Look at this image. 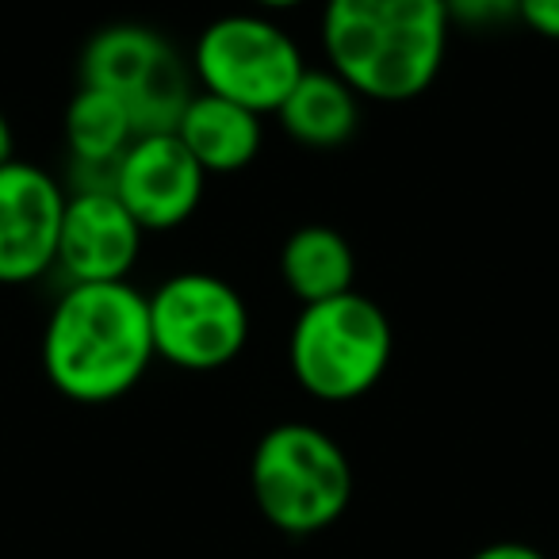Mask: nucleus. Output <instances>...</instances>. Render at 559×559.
Listing matches in <instances>:
<instances>
[{
    "mask_svg": "<svg viewBox=\"0 0 559 559\" xmlns=\"http://www.w3.org/2000/svg\"><path fill=\"white\" fill-rule=\"evenodd\" d=\"M322 55L360 100L406 104L437 81L449 55L444 0H326Z\"/></svg>",
    "mask_w": 559,
    "mask_h": 559,
    "instance_id": "f257e3e1",
    "label": "nucleus"
},
{
    "mask_svg": "<svg viewBox=\"0 0 559 559\" xmlns=\"http://www.w3.org/2000/svg\"><path fill=\"white\" fill-rule=\"evenodd\" d=\"M154 365L150 307L139 288L70 284L43 330V372L58 395L100 406L131 395Z\"/></svg>",
    "mask_w": 559,
    "mask_h": 559,
    "instance_id": "f03ea898",
    "label": "nucleus"
},
{
    "mask_svg": "<svg viewBox=\"0 0 559 559\" xmlns=\"http://www.w3.org/2000/svg\"><path fill=\"white\" fill-rule=\"evenodd\" d=\"M249 487L261 518L288 536L337 525L353 502V464L345 449L311 421H280L257 441Z\"/></svg>",
    "mask_w": 559,
    "mask_h": 559,
    "instance_id": "7ed1b4c3",
    "label": "nucleus"
},
{
    "mask_svg": "<svg viewBox=\"0 0 559 559\" xmlns=\"http://www.w3.org/2000/svg\"><path fill=\"white\" fill-rule=\"evenodd\" d=\"M395 334L376 299L342 292L307 304L288 334V368L319 403H357L388 376Z\"/></svg>",
    "mask_w": 559,
    "mask_h": 559,
    "instance_id": "20e7f679",
    "label": "nucleus"
},
{
    "mask_svg": "<svg viewBox=\"0 0 559 559\" xmlns=\"http://www.w3.org/2000/svg\"><path fill=\"white\" fill-rule=\"evenodd\" d=\"M81 85L104 88L123 100L134 134L177 131L188 100L195 96L185 58L146 24L100 27L81 50Z\"/></svg>",
    "mask_w": 559,
    "mask_h": 559,
    "instance_id": "39448f33",
    "label": "nucleus"
},
{
    "mask_svg": "<svg viewBox=\"0 0 559 559\" xmlns=\"http://www.w3.org/2000/svg\"><path fill=\"white\" fill-rule=\"evenodd\" d=\"M304 70L307 62L299 43L276 20L257 12H230L211 20L192 50L200 93L249 108L261 119L276 116Z\"/></svg>",
    "mask_w": 559,
    "mask_h": 559,
    "instance_id": "423d86ee",
    "label": "nucleus"
},
{
    "mask_svg": "<svg viewBox=\"0 0 559 559\" xmlns=\"http://www.w3.org/2000/svg\"><path fill=\"white\" fill-rule=\"evenodd\" d=\"M146 307L154 357L180 372H218L234 365L249 342L246 299L215 272H177L146 296Z\"/></svg>",
    "mask_w": 559,
    "mask_h": 559,
    "instance_id": "0eeeda50",
    "label": "nucleus"
},
{
    "mask_svg": "<svg viewBox=\"0 0 559 559\" xmlns=\"http://www.w3.org/2000/svg\"><path fill=\"white\" fill-rule=\"evenodd\" d=\"M207 173L177 134H139L116 162L111 192L142 230H177L200 211Z\"/></svg>",
    "mask_w": 559,
    "mask_h": 559,
    "instance_id": "6e6552de",
    "label": "nucleus"
},
{
    "mask_svg": "<svg viewBox=\"0 0 559 559\" xmlns=\"http://www.w3.org/2000/svg\"><path fill=\"white\" fill-rule=\"evenodd\" d=\"M66 188L32 162L0 165V284H32L55 269Z\"/></svg>",
    "mask_w": 559,
    "mask_h": 559,
    "instance_id": "1a4fd4ad",
    "label": "nucleus"
},
{
    "mask_svg": "<svg viewBox=\"0 0 559 559\" xmlns=\"http://www.w3.org/2000/svg\"><path fill=\"white\" fill-rule=\"evenodd\" d=\"M142 234L146 230L111 188L73 192L66 195L55 269H62L70 284H119L139 264Z\"/></svg>",
    "mask_w": 559,
    "mask_h": 559,
    "instance_id": "9d476101",
    "label": "nucleus"
},
{
    "mask_svg": "<svg viewBox=\"0 0 559 559\" xmlns=\"http://www.w3.org/2000/svg\"><path fill=\"white\" fill-rule=\"evenodd\" d=\"M139 139L131 111L104 88L81 85L66 108V146H70V177L73 192L88 188H111L116 162L123 150Z\"/></svg>",
    "mask_w": 559,
    "mask_h": 559,
    "instance_id": "9b49d317",
    "label": "nucleus"
},
{
    "mask_svg": "<svg viewBox=\"0 0 559 559\" xmlns=\"http://www.w3.org/2000/svg\"><path fill=\"white\" fill-rule=\"evenodd\" d=\"M173 134L185 142V150L207 177L211 173L226 177L257 162L264 146V119L211 93H195Z\"/></svg>",
    "mask_w": 559,
    "mask_h": 559,
    "instance_id": "f8f14e48",
    "label": "nucleus"
},
{
    "mask_svg": "<svg viewBox=\"0 0 559 559\" xmlns=\"http://www.w3.org/2000/svg\"><path fill=\"white\" fill-rule=\"evenodd\" d=\"M276 119L292 142L307 150H337L360 127V96L334 70H304Z\"/></svg>",
    "mask_w": 559,
    "mask_h": 559,
    "instance_id": "ddd939ff",
    "label": "nucleus"
},
{
    "mask_svg": "<svg viewBox=\"0 0 559 559\" xmlns=\"http://www.w3.org/2000/svg\"><path fill=\"white\" fill-rule=\"evenodd\" d=\"M280 280L304 307L322 304V299L353 292L357 253H353L349 238L342 230H334V226H299L280 249Z\"/></svg>",
    "mask_w": 559,
    "mask_h": 559,
    "instance_id": "4468645a",
    "label": "nucleus"
},
{
    "mask_svg": "<svg viewBox=\"0 0 559 559\" xmlns=\"http://www.w3.org/2000/svg\"><path fill=\"white\" fill-rule=\"evenodd\" d=\"M452 27H467V32H495L506 24H521V4L518 0H444Z\"/></svg>",
    "mask_w": 559,
    "mask_h": 559,
    "instance_id": "2eb2a0df",
    "label": "nucleus"
},
{
    "mask_svg": "<svg viewBox=\"0 0 559 559\" xmlns=\"http://www.w3.org/2000/svg\"><path fill=\"white\" fill-rule=\"evenodd\" d=\"M521 24L544 39L559 43V0H518Z\"/></svg>",
    "mask_w": 559,
    "mask_h": 559,
    "instance_id": "dca6fc26",
    "label": "nucleus"
},
{
    "mask_svg": "<svg viewBox=\"0 0 559 559\" xmlns=\"http://www.w3.org/2000/svg\"><path fill=\"white\" fill-rule=\"evenodd\" d=\"M472 559H548V556L525 540H495V544H487V548L475 551Z\"/></svg>",
    "mask_w": 559,
    "mask_h": 559,
    "instance_id": "f3484780",
    "label": "nucleus"
},
{
    "mask_svg": "<svg viewBox=\"0 0 559 559\" xmlns=\"http://www.w3.org/2000/svg\"><path fill=\"white\" fill-rule=\"evenodd\" d=\"M12 146H16V139H12L9 119H4V111H0V165L12 162Z\"/></svg>",
    "mask_w": 559,
    "mask_h": 559,
    "instance_id": "a211bd4d",
    "label": "nucleus"
},
{
    "mask_svg": "<svg viewBox=\"0 0 559 559\" xmlns=\"http://www.w3.org/2000/svg\"><path fill=\"white\" fill-rule=\"evenodd\" d=\"M253 4L269 12H292V9H299V4H307V0H253Z\"/></svg>",
    "mask_w": 559,
    "mask_h": 559,
    "instance_id": "6ab92c4d",
    "label": "nucleus"
}]
</instances>
